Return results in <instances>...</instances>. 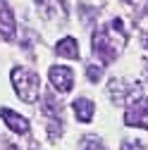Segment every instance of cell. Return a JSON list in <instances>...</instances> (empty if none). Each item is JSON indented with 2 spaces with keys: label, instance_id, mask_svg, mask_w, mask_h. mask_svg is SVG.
<instances>
[{
  "label": "cell",
  "instance_id": "15",
  "mask_svg": "<svg viewBox=\"0 0 148 150\" xmlns=\"http://www.w3.org/2000/svg\"><path fill=\"white\" fill-rule=\"evenodd\" d=\"M146 76H148V62H146Z\"/></svg>",
  "mask_w": 148,
  "mask_h": 150
},
{
  "label": "cell",
  "instance_id": "10",
  "mask_svg": "<svg viewBox=\"0 0 148 150\" xmlns=\"http://www.w3.org/2000/svg\"><path fill=\"white\" fill-rule=\"evenodd\" d=\"M79 150H105V145H103L98 138H93V136H86V138L79 143Z\"/></svg>",
  "mask_w": 148,
  "mask_h": 150
},
{
  "label": "cell",
  "instance_id": "7",
  "mask_svg": "<svg viewBox=\"0 0 148 150\" xmlns=\"http://www.w3.org/2000/svg\"><path fill=\"white\" fill-rule=\"evenodd\" d=\"M0 117H3V122L14 131V134H26V131H29V122L22 115L12 112L10 107H0Z\"/></svg>",
  "mask_w": 148,
  "mask_h": 150
},
{
  "label": "cell",
  "instance_id": "13",
  "mask_svg": "<svg viewBox=\"0 0 148 150\" xmlns=\"http://www.w3.org/2000/svg\"><path fill=\"white\" fill-rule=\"evenodd\" d=\"M124 3H129V5H136V3H141V0H124Z\"/></svg>",
  "mask_w": 148,
  "mask_h": 150
},
{
  "label": "cell",
  "instance_id": "4",
  "mask_svg": "<svg viewBox=\"0 0 148 150\" xmlns=\"http://www.w3.org/2000/svg\"><path fill=\"white\" fill-rule=\"evenodd\" d=\"M36 10L43 19L55 22V19H65L67 17V3L65 0H36Z\"/></svg>",
  "mask_w": 148,
  "mask_h": 150
},
{
  "label": "cell",
  "instance_id": "5",
  "mask_svg": "<svg viewBox=\"0 0 148 150\" xmlns=\"http://www.w3.org/2000/svg\"><path fill=\"white\" fill-rule=\"evenodd\" d=\"M48 79H50L53 88H58L60 93H67V91H72V86H74V71H72L69 67L55 64V67H50V71H48Z\"/></svg>",
  "mask_w": 148,
  "mask_h": 150
},
{
  "label": "cell",
  "instance_id": "3",
  "mask_svg": "<svg viewBox=\"0 0 148 150\" xmlns=\"http://www.w3.org/2000/svg\"><path fill=\"white\" fill-rule=\"evenodd\" d=\"M124 122H127L129 126L148 129V98H143V96L132 98V103H129V107H127Z\"/></svg>",
  "mask_w": 148,
  "mask_h": 150
},
{
  "label": "cell",
  "instance_id": "9",
  "mask_svg": "<svg viewBox=\"0 0 148 150\" xmlns=\"http://www.w3.org/2000/svg\"><path fill=\"white\" fill-rule=\"evenodd\" d=\"M72 107H74V115H77L79 122H91L93 119V103L88 98H77Z\"/></svg>",
  "mask_w": 148,
  "mask_h": 150
},
{
  "label": "cell",
  "instance_id": "11",
  "mask_svg": "<svg viewBox=\"0 0 148 150\" xmlns=\"http://www.w3.org/2000/svg\"><path fill=\"white\" fill-rule=\"evenodd\" d=\"M86 76H88V81H100V76H103V69L100 67H96V64H88L86 67Z\"/></svg>",
  "mask_w": 148,
  "mask_h": 150
},
{
  "label": "cell",
  "instance_id": "14",
  "mask_svg": "<svg viewBox=\"0 0 148 150\" xmlns=\"http://www.w3.org/2000/svg\"><path fill=\"white\" fill-rule=\"evenodd\" d=\"M143 45H146V48H148V36H143Z\"/></svg>",
  "mask_w": 148,
  "mask_h": 150
},
{
  "label": "cell",
  "instance_id": "1",
  "mask_svg": "<svg viewBox=\"0 0 148 150\" xmlns=\"http://www.w3.org/2000/svg\"><path fill=\"white\" fill-rule=\"evenodd\" d=\"M124 24L122 19H112L107 22L103 29H98L93 33V43H91V48H93V55L103 62V64H110L115 62V57L120 55L122 45H124Z\"/></svg>",
  "mask_w": 148,
  "mask_h": 150
},
{
  "label": "cell",
  "instance_id": "8",
  "mask_svg": "<svg viewBox=\"0 0 148 150\" xmlns=\"http://www.w3.org/2000/svg\"><path fill=\"white\" fill-rule=\"evenodd\" d=\"M55 52H58L60 57H67V60H79V43H77V38H72V36L62 38L58 43V48H55Z\"/></svg>",
  "mask_w": 148,
  "mask_h": 150
},
{
  "label": "cell",
  "instance_id": "12",
  "mask_svg": "<svg viewBox=\"0 0 148 150\" xmlns=\"http://www.w3.org/2000/svg\"><path fill=\"white\" fill-rule=\"evenodd\" d=\"M5 150H19V148H17L14 143H5Z\"/></svg>",
  "mask_w": 148,
  "mask_h": 150
},
{
  "label": "cell",
  "instance_id": "6",
  "mask_svg": "<svg viewBox=\"0 0 148 150\" xmlns=\"http://www.w3.org/2000/svg\"><path fill=\"white\" fill-rule=\"evenodd\" d=\"M17 24H14V14L7 5V0H0V36L5 41H14Z\"/></svg>",
  "mask_w": 148,
  "mask_h": 150
},
{
  "label": "cell",
  "instance_id": "2",
  "mask_svg": "<svg viewBox=\"0 0 148 150\" xmlns=\"http://www.w3.org/2000/svg\"><path fill=\"white\" fill-rule=\"evenodd\" d=\"M12 86L24 103H33L41 93V79L38 74L26 69V67H14L12 69Z\"/></svg>",
  "mask_w": 148,
  "mask_h": 150
}]
</instances>
